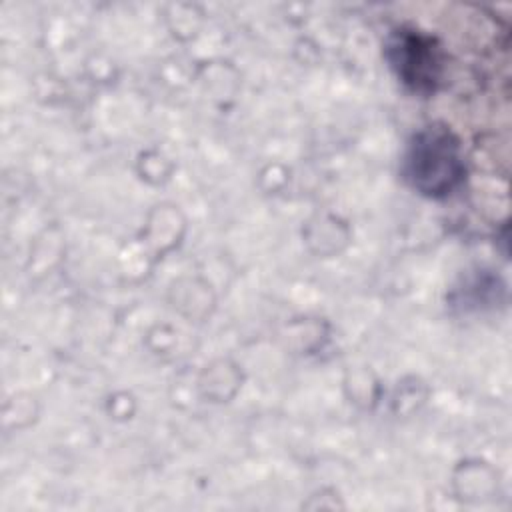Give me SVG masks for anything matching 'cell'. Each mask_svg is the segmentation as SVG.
Instances as JSON below:
<instances>
[{"label": "cell", "mask_w": 512, "mask_h": 512, "mask_svg": "<svg viewBox=\"0 0 512 512\" xmlns=\"http://www.w3.org/2000/svg\"><path fill=\"white\" fill-rule=\"evenodd\" d=\"M408 174L424 194H446L462 176L458 144L444 130H426L418 134L408 154Z\"/></svg>", "instance_id": "obj_1"}, {"label": "cell", "mask_w": 512, "mask_h": 512, "mask_svg": "<svg viewBox=\"0 0 512 512\" xmlns=\"http://www.w3.org/2000/svg\"><path fill=\"white\" fill-rule=\"evenodd\" d=\"M394 64L398 66V74L404 82L414 88L432 86L438 76V58L432 44L424 36L400 34L392 44Z\"/></svg>", "instance_id": "obj_2"}]
</instances>
